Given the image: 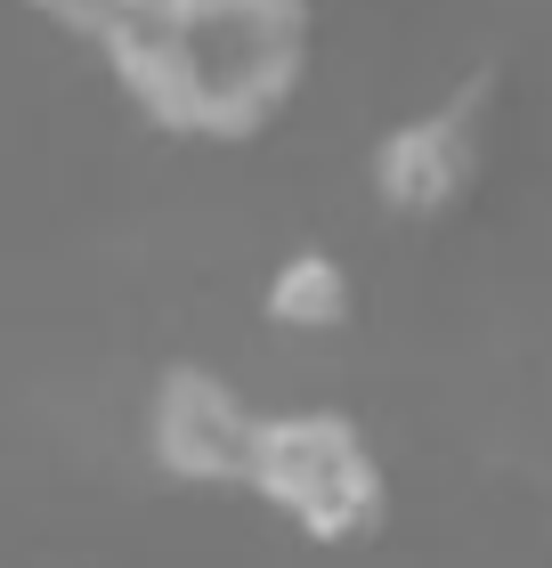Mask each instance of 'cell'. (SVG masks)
Instances as JSON below:
<instances>
[{
  "label": "cell",
  "instance_id": "cell-4",
  "mask_svg": "<svg viewBox=\"0 0 552 568\" xmlns=\"http://www.w3.org/2000/svg\"><path fill=\"white\" fill-rule=\"evenodd\" d=\"M480 122H488V90L463 82L455 98H439L431 114H407L399 131H382L374 146V195L399 220H431L446 212L471 171H480Z\"/></svg>",
  "mask_w": 552,
  "mask_h": 568
},
{
  "label": "cell",
  "instance_id": "cell-6",
  "mask_svg": "<svg viewBox=\"0 0 552 568\" xmlns=\"http://www.w3.org/2000/svg\"><path fill=\"white\" fill-rule=\"evenodd\" d=\"M24 9H41V17L58 24V33H73V41H98V49H107L114 24L139 9V0H24Z\"/></svg>",
  "mask_w": 552,
  "mask_h": 568
},
{
  "label": "cell",
  "instance_id": "cell-2",
  "mask_svg": "<svg viewBox=\"0 0 552 568\" xmlns=\"http://www.w3.org/2000/svg\"><path fill=\"white\" fill-rule=\"evenodd\" d=\"M252 496H269L309 536H358L382 511V463L341 415H269L252 463Z\"/></svg>",
  "mask_w": 552,
  "mask_h": 568
},
{
  "label": "cell",
  "instance_id": "cell-3",
  "mask_svg": "<svg viewBox=\"0 0 552 568\" xmlns=\"http://www.w3.org/2000/svg\"><path fill=\"white\" fill-rule=\"evenodd\" d=\"M260 430L269 415H252L244 390L203 366H171L154 382V406H147V447L171 479L188 487H252V463H260Z\"/></svg>",
  "mask_w": 552,
  "mask_h": 568
},
{
  "label": "cell",
  "instance_id": "cell-5",
  "mask_svg": "<svg viewBox=\"0 0 552 568\" xmlns=\"http://www.w3.org/2000/svg\"><path fill=\"white\" fill-rule=\"evenodd\" d=\"M269 325L284 333H333L350 325V268L333 261V252H284L277 276H269Z\"/></svg>",
  "mask_w": 552,
  "mask_h": 568
},
{
  "label": "cell",
  "instance_id": "cell-1",
  "mask_svg": "<svg viewBox=\"0 0 552 568\" xmlns=\"http://www.w3.org/2000/svg\"><path fill=\"white\" fill-rule=\"evenodd\" d=\"M107 58L122 90L188 139H252L293 106L309 73L301 0H139Z\"/></svg>",
  "mask_w": 552,
  "mask_h": 568
}]
</instances>
